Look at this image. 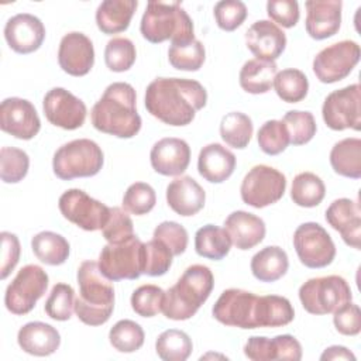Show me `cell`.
Wrapping results in <instances>:
<instances>
[{
	"mask_svg": "<svg viewBox=\"0 0 361 361\" xmlns=\"http://www.w3.org/2000/svg\"><path fill=\"white\" fill-rule=\"evenodd\" d=\"M212 313L221 324L238 329L282 327L295 319L293 306L286 298L279 295L257 296L238 288L223 290Z\"/></svg>",
	"mask_w": 361,
	"mask_h": 361,
	"instance_id": "cell-1",
	"label": "cell"
},
{
	"mask_svg": "<svg viewBox=\"0 0 361 361\" xmlns=\"http://www.w3.org/2000/svg\"><path fill=\"white\" fill-rule=\"evenodd\" d=\"M206 102L203 85L185 78H157L147 86L144 97L148 113L173 127L190 124Z\"/></svg>",
	"mask_w": 361,
	"mask_h": 361,
	"instance_id": "cell-2",
	"label": "cell"
},
{
	"mask_svg": "<svg viewBox=\"0 0 361 361\" xmlns=\"http://www.w3.org/2000/svg\"><path fill=\"white\" fill-rule=\"evenodd\" d=\"M137 94L126 82L109 85L90 111L92 124L97 131L118 137L133 138L141 130V117L135 109Z\"/></svg>",
	"mask_w": 361,
	"mask_h": 361,
	"instance_id": "cell-3",
	"label": "cell"
},
{
	"mask_svg": "<svg viewBox=\"0 0 361 361\" xmlns=\"http://www.w3.org/2000/svg\"><path fill=\"white\" fill-rule=\"evenodd\" d=\"M79 296L75 313L87 326L104 324L114 310L113 281L106 278L94 261H83L78 268Z\"/></svg>",
	"mask_w": 361,
	"mask_h": 361,
	"instance_id": "cell-4",
	"label": "cell"
},
{
	"mask_svg": "<svg viewBox=\"0 0 361 361\" xmlns=\"http://www.w3.org/2000/svg\"><path fill=\"white\" fill-rule=\"evenodd\" d=\"M214 286V276L209 267L190 265L164 296L162 313L171 320H188L196 314L209 299Z\"/></svg>",
	"mask_w": 361,
	"mask_h": 361,
	"instance_id": "cell-5",
	"label": "cell"
},
{
	"mask_svg": "<svg viewBox=\"0 0 361 361\" xmlns=\"http://www.w3.org/2000/svg\"><path fill=\"white\" fill-rule=\"evenodd\" d=\"M140 31L152 44L166 39H171V44H183L195 39L193 21L179 1H148Z\"/></svg>",
	"mask_w": 361,
	"mask_h": 361,
	"instance_id": "cell-6",
	"label": "cell"
},
{
	"mask_svg": "<svg viewBox=\"0 0 361 361\" xmlns=\"http://www.w3.org/2000/svg\"><path fill=\"white\" fill-rule=\"evenodd\" d=\"M103 162L102 148L89 138H79L63 144L55 151L52 169L59 179L71 180L97 175Z\"/></svg>",
	"mask_w": 361,
	"mask_h": 361,
	"instance_id": "cell-7",
	"label": "cell"
},
{
	"mask_svg": "<svg viewBox=\"0 0 361 361\" xmlns=\"http://www.w3.org/2000/svg\"><path fill=\"white\" fill-rule=\"evenodd\" d=\"M351 288L343 276L327 275L306 281L299 288V300L310 314H329L351 302Z\"/></svg>",
	"mask_w": 361,
	"mask_h": 361,
	"instance_id": "cell-8",
	"label": "cell"
},
{
	"mask_svg": "<svg viewBox=\"0 0 361 361\" xmlns=\"http://www.w3.org/2000/svg\"><path fill=\"white\" fill-rule=\"evenodd\" d=\"M97 264L110 281L138 279L144 274V243L135 234L117 244L109 243L102 248Z\"/></svg>",
	"mask_w": 361,
	"mask_h": 361,
	"instance_id": "cell-9",
	"label": "cell"
},
{
	"mask_svg": "<svg viewBox=\"0 0 361 361\" xmlns=\"http://www.w3.org/2000/svg\"><path fill=\"white\" fill-rule=\"evenodd\" d=\"M48 274L38 265L23 267L4 293V305L8 312L17 316L30 313L48 288Z\"/></svg>",
	"mask_w": 361,
	"mask_h": 361,
	"instance_id": "cell-10",
	"label": "cell"
},
{
	"mask_svg": "<svg viewBox=\"0 0 361 361\" xmlns=\"http://www.w3.org/2000/svg\"><path fill=\"white\" fill-rule=\"evenodd\" d=\"M285 190V175L264 164L252 166L244 176L240 186L243 202L255 209H262L276 203L283 196Z\"/></svg>",
	"mask_w": 361,
	"mask_h": 361,
	"instance_id": "cell-11",
	"label": "cell"
},
{
	"mask_svg": "<svg viewBox=\"0 0 361 361\" xmlns=\"http://www.w3.org/2000/svg\"><path fill=\"white\" fill-rule=\"evenodd\" d=\"M293 247L300 262L307 268H324L336 257V245L323 226L307 221L293 233Z\"/></svg>",
	"mask_w": 361,
	"mask_h": 361,
	"instance_id": "cell-12",
	"label": "cell"
},
{
	"mask_svg": "<svg viewBox=\"0 0 361 361\" xmlns=\"http://www.w3.org/2000/svg\"><path fill=\"white\" fill-rule=\"evenodd\" d=\"M361 87L358 83L348 85L327 94L323 102L322 116L326 126L334 131L361 128Z\"/></svg>",
	"mask_w": 361,
	"mask_h": 361,
	"instance_id": "cell-13",
	"label": "cell"
},
{
	"mask_svg": "<svg viewBox=\"0 0 361 361\" xmlns=\"http://www.w3.org/2000/svg\"><path fill=\"white\" fill-rule=\"evenodd\" d=\"M360 45L343 39L323 48L313 59V72L322 83H336L347 78L360 62Z\"/></svg>",
	"mask_w": 361,
	"mask_h": 361,
	"instance_id": "cell-14",
	"label": "cell"
},
{
	"mask_svg": "<svg viewBox=\"0 0 361 361\" xmlns=\"http://www.w3.org/2000/svg\"><path fill=\"white\" fill-rule=\"evenodd\" d=\"M62 216L86 231L102 230L110 214V207L90 197L82 189H68L58 200Z\"/></svg>",
	"mask_w": 361,
	"mask_h": 361,
	"instance_id": "cell-15",
	"label": "cell"
},
{
	"mask_svg": "<svg viewBox=\"0 0 361 361\" xmlns=\"http://www.w3.org/2000/svg\"><path fill=\"white\" fill-rule=\"evenodd\" d=\"M42 109L47 120L63 130H76L86 118V104L63 87H54L44 96Z\"/></svg>",
	"mask_w": 361,
	"mask_h": 361,
	"instance_id": "cell-16",
	"label": "cell"
},
{
	"mask_svg": "<svg viewBox=\"0 0 361 361\" xmlns=\"http://www.w3.org/2000/svg\"><path fill=\"white\" fill-rule=\"evenodd\" d=\"M0 128L18 140H31L38 134L41 120L31 102L7 97L0 104Z\"/></svg>",
	"mask_w": 361,
	"mask_h": 361,
	"instance_id": "cell-17",
	"label": "cell"
},
{
	"mask_svg": "<svg viewBox=\"0 0 361 361\" xmlns=\"http://www.w3.org/2000/svg\"><path fill=\"white\" fill-rule=\"evenodd\" d=\"M58 63L71 76L87 75L94 63V48L90 38L78 31L65 34L58 48Z\"/></svg>",
	"mask_w": 361,
	"mask_h": 361,
	"instance_id": "cell-18",
	"label": "cell"
},
{
	"mask_svg": "<svg viewBox=\"0 0 361 361\" xmlns=\"http://www.w3.org/2000/svg\"><path fill=\"white\" fill-rule=\"evenodd\" d=\"M4 38L8 47L17 54H31L37 51L45 39V27L42 21L28 13H20L7 20L4 25Z\"/></svg>",
	"mask_w": 361,
	"mask_h": 361,
	"instance_id": "cell-19",
	"label": "cell"
},
{
	"mask_svg": "<svg viewBox=\"0 0 361 361\" xmlns=\"http://www.w3.org/2000/svg\"><path fill=\"white\" fill-rule=\"evenodd\" d=\"M149 161L157 173L164 176H179L189 166L190 147L182 138H161L152 145Z\"/></svg>",
	"mask_w": 361,
	"mask_h": 361,
	"instance_id": "cell-20",
	"label": "cell"
},
{
	"mask_svg": "<svg viewBox=\"0 0 361 361\" xmlns=\"http://www.w3.org/2000/svg\"><path fill=\"white\" fill-rule=\"evenodd\" d=\"M244 355L252 361H299L302 358V345L298 338L290 334H279L274 338L252 336L244 345Z\"/></svg>",
	"mask_w": 361,
	"mask_h": 361,
	"instance_id": "cell-21",
	"label": "cell"
},
{
	"mask_svg": "<svg viewBox=\"0 0 361 361\" xmlns=\"http://www.w3.org/2000/svg\"><path fill=\"white\" fill-rule=\"evenodd\" d=\"M245 45L257 59H278L286 48L285 32L269 20H258L245 32Z\"/></svg>",
	"mask_w": 361,
	"mask_h": 361,
	"instance_id": "cell-22",
	"label": "cell"
},
{
	"mask_svg": "<svg viewBox=\"0 0 361 361\" xmlns=\"http://www.w3.org/2000/svg\"><path fill=\"white\" fill-rule=\"evenodd\" d=\"M326 221L340 233L343 241L360 250L361 247V209L357 200L336 199L326 210Z\"/></svg>",
	"mask_w": 361,
	"mask_h": 361,
	"instance_id": "cell-23",
	"label": "cell"
},
{
	"mask_svg": "<svg viewBox=\"0 0 361 361\" xmlns=\"http://www.w3.org/2000/svg\"><path fill=\"white\" fill-rule=\"evenodd\" d=\"M306 7V32L313 39H326L337 34L341 24L340 0H309Z\"/></svg>",
	"mask_w": 361,
	"mask_h": 361,
	"instance_id": "cell-24",
	"label": "cell"
},
{
	"mask_svg": "<svg viewBox=\"0 0 361 361\" xmlns=\"http://www.w3.org/2000/svg\"><path fill=\"white\" fill-rule=\"evenodd\" d=\"M166 202L176 214L188 217L203 209L206 193L192 176H179L166 186Z\"/></svg>",
	"mask_w": 361,
	"mask_h": 361,
	"instance_id": "cell-25",
	"label": "cell"
},
{
	"mask_svg": "<svg viewBox=\"0 0 361 361\" xmlns=\"http://www.w3.org/2000/svg\"><path fill=\"white\" fill-rule=\"evenodd\" d=\"M224 230L228 233L231 243L243 251L258 245L267 233L264 220L244 210L230 213L224 220Z\"/></svg>",
	"mask_w": 361,
	"mask_h": 361,
	"instance_id": "cell-26",
	"label": "cell"
},
{
	"mask_svg": "<svg viewBox=\"0 0 361 361\" xmlns=\"http://www.w3.org/2000/svg\"><path fill=\"white\" fill-rule=\"evenodd\" d=\"M235 155L221 144L204 145L197 157V171L210 183H221L228 179L235 169Z\"/></svg>",
	"mask_w": 361,
	"mask_h": 361,
	"instance_id": "cell-27",
	"label": "cell"
},
{
	"mask_svg": "<svg viewBox=\"0 0 361 361\" xmlns=\"http://www.w3.org/2000/svg\"><path fill=\"white\" fill-rule=\"evenodd\" d=\"M17 343L27 354L47 357L59 348L61 336L58 330L48 323L30 322L18 330Z\"/></svg>",
	"mask_w": 361,
	"mask_h": 361,
	"instance_id": "cell-28",
	"label": "cell"
},
{
	"mask_svg": "<svg viewBox=\"0 0 361 361\" xmlns=\"http://www.w3.org/2000/svg\"><path fill=\"white\" fill-rule=\"evenodd\" d=\"M137 0H104L96 10L97 28L107 35L123 32L137 10Z\"/></svg>",
	"mask_w": 361,
	"mask_h": 361,
	"instance_id": "cell-29",
	"label": "cell"
},
{
	"mask_svg": "<svg viewBox=\"0 0 361 361\" xmlns=\"http://www.w3.org/2000/svg\"><path fill=\"white\" fill-rule=\"evenodd\" d=\"M251 272L261 282H275L281 279L289 268L286 252L278 245H268L251 258Z\"/></svg>",
	"mask_w": 361,
	"mask_h": 361,
	"instance_id": "cell-30",
	"label": "cell"
},
{
	"mask_svg": "<svg viewBox=\"0 0 361 361\" xmlns=\"http://www.w3.org/2000/svg\"><path fill=\"white\" fill-rule=\"evenodd\" d=\"M333 171L344 178H361V140L357 137L344 138L336 142L330 151Z\"/></svg>",
	"mask_w": 361,
	"mask_h": 361,
	"instance_id": "cell-31",
	"label": "cell"
},
{
	"mask_svg": "<svg viewBox=\"0 0 361 361\" xmlns=\"http://www.w3.org/2000/svg\"><path fill=\"white\" fill-rule=\"evenodd\" d=\"M278 73V66L272 61L250 59L240 71V86L251 94H262L271 90L274 78Z\"/></svg>",
	"mask_w": 361,
	"mask_h": 361,
	"instance_id": "cell-32",
	"label": "cell"
},
{
	"mask_svg": "<svg viewBox=\"0 0 361 361\" xmlns=\"http://www.w3.org/2000/svg\"><path fill=\"white\" fill-rule=\"evenodd\" d=\"M231 244L228 233L214 224H206L195 234V250L197 255L207 259H223L230 252Z\"/></svg>",
	"mask_w": 361,
	"mask_h": 361,
	"instance_id": "cell-33",
	"label": "cell"
},
{
	"mask_svg": "<svg viewBox=\"0 0 361 361\" xmlns=\"http://www.w3.org/2000/svg\"><path fill=\"white\" fill-rule=\"evenodd\" d=\"M34 255L47 265H62L69 257V243L61 234L54 231H41L31 240Z\"/></svg>",
	"mask_w": 361,
	"mask_h": 361,
	"instance_id": "cell-34",
	"label": "cell"
},
{
	"mask_svg": "<svg viewBox=\"0 0 361 361\" xmlns=\"http://www.w3.org/2000/svg\"><path fill=\"white\" fill-rule=\"evenodd\" d=\"M326 186L320 176L313 172H300L292 180L290 199L300 207H314L322 203Z\"/></svg>",
	"mask_w": 361,
	"mask_h": 361,
	"instance_id": "cell-35",
	"label": "cell"
},
{
	"mask_svg": "<svg viewBox=\"0 0 361 361\" xmlns=\"http://www.w3.org/2000/svg\"><path fill=\"white\" fill-rule=\"evenodd\" d=\"M252 131L254 126L251 118L241 111L227 113L220 121L221 140L237 149H243L250 144Z\"/></svg>",
	"mask_w": 361,
	"mask_h": 361,
	"instance_id": "cell-36",
	"label": "cell"
},
{
	"mask_svg": "<svg viewBox=\"0 0 361 361\" xmlns=\"http://www.w3.org/2000/svg\"><path fill=\"white\" fill-rule=\"evenodd\" d=\"M190 337L178 329L162 331L155 341V351L164 361H185L192 354Z\"/></svg>",
	"mask_w": 361,
	"mask_h": 361,
	"instance_id": "cell-37",
	"label": "cell"
},
{
	"mask_svg": "<svg viewBox=\"0 0 361 361\" xmlns=\"http://www.w3.org/2000/svg\"><path fill=\"white\" fill-rule=\"evenodd\" d=\"M272 86L279 99L286 103H298L306 97L309 80L302 71L288 68L275 75Z\"/></svg>",
	"mask_w": 361,
	"mask_h": 361,
	"instance_id": "cell-38",
	"label": "cell"
},
{
	"mask_svg": "<svg viewBox=\"0 0 361 361\" xmlns=\"http://www.w3.org/2000/svg\"><path fill=\"white\" fill-rule=\"evenodd\" d=\"M204 45L196 38L183 44H171L168 49V61L172 68L178 71H199L204 63Z\"/></svg>",
	"mask_w": 361,
	"mask_h": 361,
	"instance_id": "cell-39",
	"label": "cell"
},
{
	"mask_svg": "<svg viewBox=\"0 0 361 361\" xmlns=\"http://www.w3.org/2000/svg\"><path fill=\"white\" fill-rule=\"evenodd\" d=\"M144 330L134 320H118L109 331L110 344L120 353H134L144 344Z\"/></svg>",
	"mask_w": 361,
	"mask_h": 361,
	"instance_id": "cell-40",
	"label": "cell"
},
{
	"mask_svg": "<svg viewBox=\"0 0 361 361\" xmlns=\"http://www.w3.org/2000/svg\"><path fill=\"white\" fill-rule=\"evenodd\" d=\"M30 168V158L25 151L16 147H1L0 149V178L4 183H18Z\"/></svg>",
	"mask_w": 361,
	"mask_h": 361,
	"instance_id": "cell-41",
	"label": "cell"
},
{
	"mask_svg": "<svg viewBox=\"0 0 361 361\" xmlns=\"http://www.w3.org/2000/svg\"><path fill=\"white\" fill-rule=\"evenodd\" d=\"M135 58V45L126 37H114L106 44L104 62L106 66L113 72L128 71L134 65Z\"/></svg>",
	"mask_w": 361,
	"mask_h": 361,
	"instance_id": "cell-42",
	"label": "cell"
},
{
	"mask_svg": "<svg viewBox=\"0 0 361 361\" xmlns=\"http://www.w3.org/2000/svg\"><path fill=\"white\" fill-rule=\"evenodd\" d=\"M257 140L261 151L267 155H278L290 144L288 130L282 120L265 121L258 130Z\"/></svg>",
	"mask_w": 361,
	"mask_h": 361,
	"instance_id": "cell-43",
	"label": "cell"
},
{
	"mask_svg": "<svg viewBox=\"0 0 361 361\" xmlns=\"http://www.w3.org/2000/svg\"><path fill=\"white\" fill-rule=\"evenodd\" d=\"M288 134L290 144L293 145H303L307 144L316 134V121L310 111H302V110H289L283 118H282Z\"/></svg>",
	"mask_w": 361,
	"mask_h": 361,
	"instance_id": "cell-44",
	"label": "cell"
},
{
	"mask_svg": "<svg viewBox=\"0 0 361 361\" xmlns=\"http://www.w3.org/2000/svg\"><path fill=\"white\" fill-rule=\"evenodd\" d=\"M75 290L68 283H56L45 302V313L58 322L69 320L75 310Z\"/></svg>",
	"mask_w": 361,
	"mask_h": 361,
	"instance_id": "cell-45",
	"label": "cell"
},
{
	"mask_svg": "<svg viewBox=\"0 0 361 361\" xmlns=\"http://www.w3.org/2000/svg\"><path fill=\"white\" fill-rule=\"evenodd\" d=\"M155 203V190L145 182H135L130 185L123 196V209L135 216H144L149 213Z\"/></svg>",
	"mask_w": 361,
	"mask_h": 361,
	"instance_id": "cell-46",
	"label": "cell"
},
{
	"mask_svg": "<svg viewBox=\"0 0 361 361\" xmlns=\"http://www.w3.org/2000/svg\"><path fill=\"white\" fill-rule=\"evenodd\" d=\"M172 251L159 240L152 238L144 243V274L149 276H161L166 274L172 265Z\"/></svg>",
	"mask_w": 361,
	"mask_h": 361,
	"instance_id": "cell-47",
	"label": "cell"
},
{
	"mask_svg": "<svg viewBox=\"0 0 361 361\" xmlns=\"http://www.w3.org/2000/svg\"><path fill=\"white\" fill-rule=\"evenodd\" d=\"M165 292L157 285H142L131 295V307L141 317H154L162 312Z\"/></svg>",
	"mask_w": 361,
	"mask_h": 361,
	"instance_id": "cell-48",
	"label": "cell"
},
{
	"mask_svg": "<svg viewBox=\"0 0 361 361\" xmlns=\"http://www.w3.org/2000/svg\"><path fill=\"white\" fill-rule=\"evenodd\" d=\"M102 234L107 243L117 244L134 235V224L131 217L121 207H110V214Z\"/></svg>",
	"mask_w": 361,
	"mask_h": 361,
	"instance_id": "cell-49",
	"label": "cell"
},
{
	"mask_svg": "<svg viewBox=\"0 0 361 361\" xmlns=\"http://www.w3.org/2000/svg\"><path fill=\"white\" fill-rule=\"evenodd\" d=\"M219 28L224 31L237 30L247 18V6L240 0H223L214 4L213 8Z\"/></svg>",
	"mask_w": 361,
	"mask_h": 361,
	"instance_id": "cell-50",
	"label": "cell"
},
{
	"mask_svg": "<svg viewBox=\"0 0 361 361\" xmlns=\"http://www.w3.org/2000/svg\"><path fill=\"white\" fill-rule=\"evenodd\" d=\"M152 237L162 241L172 251L173 257L183 254L188 248V231L176 221H162L155 227Z\"/></svg>",
	"mask_w": 361,
	"mask_h": 361,
	"instance_id": "cell-51",
	"label": "cell"
},
{
	"mask_svg": "<svg viewBox=\"0 0 361 361\" xmlns=\"http://www.w3.org/2000/svg\"><path fill=\"white\" fill-rule=\"evenodd\" d=\"M336 330L344 336H357L361 331V312L358 305L347 302L333 312Z\"/></svg>",
	"mask_w": 361,
	"mask_h": 361,
	"instance_id": "cell-52",
	"label": "cell"
},
{
	"mask_svg": "<svg viewBox=\"0 0 361 361\" xmlns=\"http://www.w3.org/2000/svg\"><path fill=\"white\" fill-rule=\"evenodd\" d=\"M267 13L275 24L283 28L295 27L300 17L299 4L295 0H269L267 3Z\"/></svg>",
	"mask_w": 361,
	"mask_h": 361,
	"instance_id": "cell-53",
	"label": "cell"
},
{
	"mask_svg": "<svg viewBox=\"0 0 361 361\" xmlns=\"http://www.w3.org/2000/svg\"><path fill=\"white\" fill-rule=\"evenodd\" d=\"M1 267H0V278L6 279L11 271L16 268L20 259V241L16 234L10 231H1Z\"/></svg>",
	"mask_w": 361,
	"mask_h": 361,
	"instance_id": "cell-54",
	"label": "cell"
},
{
	"mask_svg": "<svg viewBox=\"0 0 361 361\" xmlns=\"http://www.w3.org/2000/svg\"><path fill=\"white\" fill-rule=\"evenodd\" d=\"M320 360L322 361H326V360H351V361H355V355L344 345H331V347H327L323 354L320 355Z\"/></svg>",
	"mask_w": 361,
	"mask_h": 361,
	"instance_id": "cell-55",
	"label": "cell"
}]
</instances>
